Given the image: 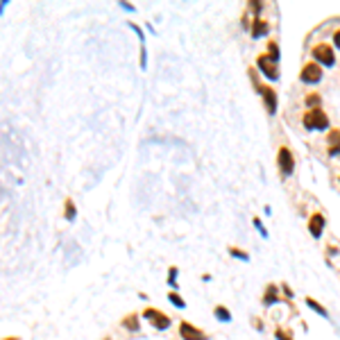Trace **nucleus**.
<instances>
[{"mask_svg":"<svg viewBox=\"0 0 340 340\" xmlns=\"http://www.w3.org/2000/svg\"><path fill=\"white\" fill-rule=\"evenodd\" d=\"M327 254H329V257H334V254H338V247L329 245V247H327Z\"/></svg>","mask_w":340,"mask_h":340,"instance_id":"c756f323","label":"nucleus"},{"mask_svg":"<svg viewBox=\"0 0 340 340\" xmlns=\"http://www.w3.org/2000/svg\"><path fill=\"white\" fill-rule=\"evenodd\" d=\"M277 166H279L281 177H291L295 173V157H293L291 148L286 143L279 145V152H277Z\"/></svg>","mask_w":340,"mask_h":340,"instance_id":"7ed1b4c3","label":"nucleus"},{"mask_svg":"<svg viewBox=\"0 0 340 340\" xmlns=\"http://www.w3.org/2000/svg\"><path fill=\"white\" fill-rule=\"evenodd\" d=\"M268 59L270 61H275V64H279V59H281V50H279V43L277 41H268Z\"/></svg>","mask_w":340,"mask_h":340,"instance_id":"4468645a","label":"nucleus"},{"mask_svg":"<svg viewBox=\"0 0 340 340\" xmlns=\"http://www.w3.org/2000/svg\"><path fill=\"white\" fill-rule=\"evenodd\" d=\"M123 329H127V331H138V329H141L136 313H129L127 318H123Z\"/></svg>","mask_w":340,"mask_h":340,"instance_id":"2eb2a0df","label":"nucleus"},{"mask_svg":"<svg viewBox=\"0 0 340 340\" xmlns=\"http://www.w3.org/2000/svg\"><path fill=\"white\" fill-rule=\"evenodd\" d=\"M170 325H173V320H170V318H168L166 313H161V311H159L157 318L152 320V327H154L157 331H166V329H170Z\"/></svg>","mask_w":340,"mask_h":340,"instance_id":"f8f14e48","label":"nucleus"},{"mask_svg":"<svg viewBox=\"0 0 340 340\" xmlns=\"http://www.w3.org/2000/svg\"><path fill=\"white\" fill-rule=\"evenodd\" d=\"M322 77H325V68L320 64H316V61H306L300 70V79L304 84H318L322 82Z\"/></svg>","mask_w":340,"mask_h":340,"instance_id":"20e7f679","label":"nucleus"},{"mask_svg":"<svg viewBox=\"0 0 340 340\" xmlns=\"http://www.w3.org/2000/svg\"><path fill=\"white\" fill-rule=\"evenodd\" d=\"M284 300V295H281V288L277 286V284H268L266 286V291H263V297H261V304L263 306H275V304H279V302Z\"/></svg>","mask_w":340,"mask_h":340,"instance_id":"1a4fd4ad","label":"nucleus"},{"mask_svg":"<svg viewBox=\"0 0 340 340\" xmlns=\"http://www.w3.org/2000/svg\"><path fill=\"white\" fill-rule=\"evenodd\" d=\"M275 338H277V340H295V338L291 336V331H286L284 327H277V329H275Z\"/></svg>","mask_w":340,"mask_h":340,"instance_id":"412c9836","label":"nucleus"},{"mask_svg":"<svg viewBox=\"0 0 340 340\" xmlns=\"http://www.w3.org/2000/svg\"><path fill=\"white\" fill-rule=\"evenodd\" d=\"M327 154H329V157H338V154H340V145H329Z\"/></svg>","mask_w":340,"mask_h":340,"instance_id":"bb28decb","label":"nucleus"},{"mask_svg":"<svg viewBox=\"0 0 340 340\" xmlns=\"http://www.w3.org/2000/svg\"><path fill=\"white\" fill-rule=\"evenodd\" d=\"M250 9L259 16V14L263 11V2H261V0H252V2H250Z\"/></svg>","mask_w":340,"mask_h":340,"instance_id":"393cba45","label":"nucleus"},{"mask_svg":"<svg viewBox=\"0 0 340 340\" xmlns=\"http://www.w3.org/2000/svg\"><path fill=\"white\" fill-rule=\"evenodd\" d=\"M252 222H254V227H257V229H259V234H261L263 238H268V229H266V227H263L261 218H254V220H252Z\"/></svg>","mask_w":340,"mask_h":340,"instance_id":"b1692460","label":"nucleus"},{"mask_svg":"<svg viewBox=\"0 0 340 340\" xmlns=\"http://www.w3.org/2000/svg\"><path fill=\"white\" fill-rule=\"evenodd\" d=\"M279 288H281V295H284V300H288V302L295 300V293H293V288L288 286L286 281H284V284H279Z\"/></svg>","mask_w":340,"mask_h":340,"instance_id":"aec40b11","label":"nucleus"},{"mask_svg":"<svg viewBox=\"0 0 340 340\" xmlns=\"http://www.w3.org/2000/svg\"><path fill=\"white\" fill-rule=\"evenodd\" d=\"M177 331H179V338H182V340H209L207 331H202L200 327L191 325V322H186V320L179 322V329Z\"/></svg>","mask_w":340,"mask_h":340,"instance_id":"0eeeda50","label":"nucleus"},{"mask_svg":"<svg viewBox=\"0 0 340 340\" xmlns=\"http://www.w3.org/2000/svg\"><path fill=\"white\" fill-rule=\"evenodd\" d=\"M257 93L263 98V107H266L268 116H275V113H277V104H279V100H277V91L272 89V86H268V84H259Z\"/></svg>","mask_w":340,"mask_h":340,"instance_id":"39448f33","label":"nucleus"},{"mask_svg":"<svg viewBox=\"0 0 340 340\" xmlns=\"http://www.w3.org/2000/svg\"><path fill=\"white\" fill-rule=\"evenodd\" d=\"M254 327H257L259 331H263V320L261 318H254Z\"/></svg>","mask_w":340,"mask_h":340,"instance_id":"c85d7f7f","label":"nucleus"},{"mask_svg":"<svg viewBox=\"0 0 340 340\" xmlns=\"http://www.w3.org/2000/svg\"><path fill=\"white\" fill-rule=\"evenodd\" d=\"M311 57H313V61L316 64H320L322 68H329V66H334L336 64V50H334V45H329V43H325V41H320V43H316L313 48H311Z\"/></svg>","mask_w":340,"mask_h":340,"instance_id":"f03ea898","label":"nucleus"},{"mask_svg":"<svg viewBox=\"0 0 340 340\" xmlns=\"http://www.w3.org/2000/svg\"><path fill=\"white\" fill-rule=\"evenodd\" d=\"M334 48H336V50H340V27L334 32Z\"/></svg>","mask_w":340,"mask_h":340,"instance_id":"cd10ccee","label":"nucleus"},{"mask_svg":"<svg viewBox=\"0 0 340 340\" xmlns=\"http://www.w3.org/2000/svg\"><path fill=\"white\" fill-rule=\"evenodd\" d=\"M157 313H159V311L150 306V309H145V311H143V318H145V320H150V322H152L154 318H157Z\"/></svg>","mask_w":340,"mask_h":340,"instance_id":"a878e982","label":"nucleus"},{"mask_svg":"<svg viewBox=\"0 0 340 340\" xmlns=\"http://www.w3.org/2000/svg\"><path fill=\"white\" fill-rule=\"evenodd\" d=\"M7 340H18V338H7Z\"/></svg>","mask_w":340,"mask_h":340,"instance_id":"7c9ffc66","label":"nucleus"},{"mask_svg":"<svg viewBox=\"0 0 340 340\" xmlns=\"http://www.w3.org/2000/svg\"><path fill=\"white\" fill-rule=\"evenodd\" d=\"M227 252H229L234 259H238V261H250V254H247L245 250H241V247H236V245H229Z\"/></svg>","mask_w":340,"mask_h":340,"instance_id":"f3484780","label":"nucleus"},{"mask_svg":"<svg viewBox=\"0 0 340 340\" xmlns=\"http://www.w3.org/2000/svg\"><path fill=\"white\" fill-rule=\"evenodd\" d=\"M213 316H216L218 322H222V325H229V322H232V311L227 309L225 304H216V306H213Z\"/></svg>","mask_w":340,"mask_h":340,"instance_id":"9b49d317","label":"nucleus"},{"mask_svg":"<svg viewBox=\"0 0 340 340\" xmlns=\"http://www.w3.org/2000/svg\"><path fill=\"white\" fill-rule=\"evenodd\" d=\"M304 304L309 306V309L313 311V313H318V316H322V318H329V311H327L325 306H322L318 300H313V297H306V300H304Z\"/></svg>","mask_w":340,"mask_h":340,"instance_id":"ddd939ff","label":"nucleus"},{"mask_svg":"<svg viewBox=\"0 0 340 340\" xmlns=\"http://www.w3.org/2000/svg\"><path fill=\"white\" fill-rule=\"evenodd\" d=\"M302 125L309 132H325V129H329V116H327V111L322 107L306 109L302 113Z\"/></svg>","mask_w":340,"mask_h":340,"instance_id":"f257e3e1","label":"nucleus"},{"mask_svg":"<svg viewBox=\"0 0 340 340\" xmlns=\"http://www.w3.org/2000/svg\"><path fill=\"white\" fill-rule=\"evenodd\" d=\"M250 32H252V39H263V36L270 34V23L266 18H261V16H254Z\"/></svg>","mask_w":340,"mask_h":340,"instance_id":"9d476101","label":"nucleus"},{"mask_svg":"<svg viewBox=\"0 0 340 340\" xmlns=\"http://www.w3.org/2000/svg\"><path fill=\"white\" fill-rule=\"evenodd\" d=\"M64 216H66V220H75V204H73V200H66Z\"/></svg>","mask_w":340,"mask_h":340,"instance_id":"4be33fe9","label":"nucleus"},{"mask_svg":"<svg viewBox=\"0 0 340 340\" xmlns=\"http://www.w3.org/2000/svg\"><path fill=\"white\" fill-rule=\"evenodd\" d=\"M304 104H306V109H318V107H322V95H320V93H311V95H306V98H304Z\"/></svg>","mask_w":340,"mask_h":340,"instance_id":"dca6fc26","label":"nucleus"},{"mask_svg":"<svg viewBox=\"0 0 340 340\" xmlns=\"http://www.w3.org/2000/svg\"><path fill=\"white\" fill-rule=\"evenodd\" d=\"M327 143L329 145H340V127L338 129H329V134H327Z\"/></svg>","mask_w":340,"mask_h":340,"instance_id":"6ab92c4d","label":"nucleus"},{"mask_svg":"<svg viewBox=\"0 0 340 340\" xmlns=\"http://www.w3.org/2000/svg\"><path fill=\"white\" fill-rule=\"evenodd\" d=\"M177 275H179V272H177V268H175V266H170V268H168V284H170V286H177Z\"/></svg>","mask_w":340,"mask_h":340,"instance_id":"5701e85b","label":"nucleus"},{"mask_svg":"<svg viewBox=\"0 0 340 340\" xmlns=\"http://www.w3.org/2000/svg\"><path fill=\"white\" fill-rule=\"evenodd\" d=\"M168 300H170V304H173V306H177V309H186V302L179 297L177 291H170V293H168Z\"/></svg>","mask_w":340,"mask_h":340,"instance_id":"a211bd4d","label":"nucleus"},{"mask_svg":"<svg viewBox=\"0 0 340 340\" xmlns=\"http://www.w3.org/2000/svg\"><path fill=\"white\" fill-rule=\"evenodd\" d=\"M257 68L261 70L263 77L270 79V82H277V79H279V66H277L275 61L268 59V54H266V52H261V54L257 57Z\"/></svg>","mask_w":340,"mask_h":340,"instance_id":"423d86ee","label":"nucleus"},{"mask_svg":"<svg viewBox=\"0 0 340 340\" xmlns=\"http://www.w3.org/2000/svg\"><path fill=\"white\" fill-rule=\"evenodd\" d=\"M306 227H309V234L313 238H322V234H325V227H327V218L325 213L316 211V213H311L309 222H306Z\"/></svg>","mask_w":340,"mask_h":340,"instance_id":"6e6552de","label":"nucleus"}]
</instances>
